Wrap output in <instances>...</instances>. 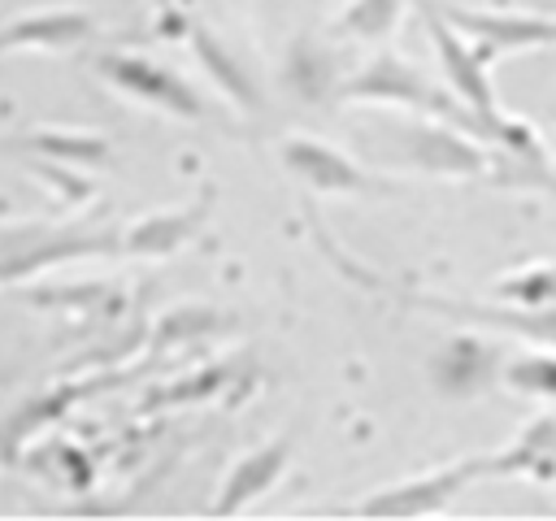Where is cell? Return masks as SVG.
Here are the masks:
<instances>
[{
	"instance_id": "cell-5",
	"label": "cell",
	"mask_w": 556,
	"mask_h": 521,
	"mask_svg": "<svg viewBox=\"0 0 556 521\" xmlns=\"http://www.w3.org/2000/svg\"><path fill=\"white\" fill-rule=\"evenodd\" d=\"M348 96H374V100H408L426 113H443V117H465L456 109H447L439 96H430V87H421V78L404 65H395L391 56H382L369 74H361L356 82H348Z\"/></svg>"
},
{
	"instance_id": "cell-2",
	"label": "cell",
	"mask_w": 556,
	"mask_h": 521,
	"mask_svg": "<svg viewBox=\"0 0 556 521\" xmlns=\"http://www.w3.org/2000/svg\"><path fill=\"white\" fill-rule=\"evenodd\" d=\"M430 39H434V48H439V56H443V69H447V78H452V87L460 91V100L473 109V117L486 126V130H500L504 122H500V113H495V96H491V87H486V74H482V56L478 52H469L434 13H430Z\"/></svg>"
},
{
	"instance_id": "cell-7",
	"label": "cell",
	"mask_w": 556,
	"mask_h": 521,
	"mask_svg": "<svg viewBox=\"0 0 556 521\" xmlns=\"http://www.w3.org/2000/svg\"><path fill=\"white\" fill-rule=\"evenodd\" d=\"M465 30H478L486 35V52L491 48H521V43H539V39H556V26L552 22H539V17H486V13H452Z\"/></svg>"
},
{
	"instance_id": "cell-1",
	"label": "cell",
	"mask_w": 556,
	"mask_h": 521,
	"mask_svg": "<svg viewBox=\"0 0 556 521\" xmlns=\"http://www.w3.org/2000/svg\"><path fill=\"white\" fill-rule=\"evenodd\" d=\"M100 69H104L109 82H117L122 91H130V96H139V100L165 109V113L200 117L195 91H191L182 78H174L169 69H161V65H152V61H143V56H104Z\"/></svg>"
},
{
	"instance_id": "cell-6",
	"label": "cell",
	"mask_w": 556,
	"mask_h": 521,
	"mask_svg": "<svg viewBox=\"0 0 556 521\" xmlns=\"http://www.w3.org/2000/svg\"><path fill=\"white\" fill-rule=\"evenodd\" d=\"M465 469H452V473L426 478L417 486H400V491H387L378 499H365V512H430V508H443L456 495V486L465 482Z\"/></svg>"
},
{
	"instance_id": "cell-8",
	"label": "cell",
	"mask_w": 556,
	"mask_h": 521,
	"mask_svg": "<svg viewBox=\"0 0 556 521\" xmlns=\"http://www.w3.org/2000/svg\"><path fill=\"white\" fill-rule=\"evenodd\" d=\"M282 460H287V443H274L269 452H256L252 460H243L239 469H235V478H230V486L222 491V499H217V512H235L243 499H256L269 482H274V473L282 469Z\"/></svg>"
},
{
	"instance_id": "cell-4",
	"label": "cell",
	"mask_w": 556,
	"mask_h": 521,
	"mask_svg": "<svg viewBox=\"0 0 556 521\" xmlns=\"http://www.w3.org/2000/svg\"><path fill=\"white\" fill-rule=\"evenodd\" d=\"M282 156H287V165L313 187V191H334V195H343V191H374V178H365L361 169H352V161H343L339 152H330V148H321V143H287L282 148Z\"/></svg>"
},
{
	"instance_id": "cell-3",
	"label": "cell",
	"mask_w": 556,
	"mask_h": 521,
	"mask_svg": "<svg viewBox=\"0 0 556 521\" xmlns=\"http://www.w3.org/2000/svg\"><path fill=\"white\" fill-rule=\"evenodd\" d=\"M96 30V17L83 9H39L0 26V52L9 48H74Z\"/></svg>"
},
{
	"instance_id": "cell-9",
	"label": "cell",
	"mask_w": 556,
	"mask_h": 521,
	"mask_svg": "<svg viewBox=\"0 0 556 521\" xmlns=\"http://www.w3.org/2000/svg\"><path fill=\"white\" fill-rule=\"evenodd\" d=\"M395 13V0H361L352 13H348V30H382Z\"/></svg>"
}]
</instances>
